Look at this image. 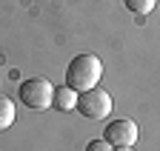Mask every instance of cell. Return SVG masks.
<instances>
[{
	"label": "cell",
	"instance_id": "cell-1",
	"mask_svg": "<svg viewBox=\"0 0 160 151\" xmlns=\"http://www.w3.org/2000/svg\"><path fill=\"white\" fill-rule=\"evenodd\" d=\"M100 77H103V63L94 54H77V57H72V63L66 68V86L74 91L94 88Z\"/></svg>",
	"mask_w": 160,
	"mask_h": 151
},
{
	"label": "cell",
	"instance_id": "cell-2",
	"mask_svg": "<svg viewBox=\"0 0 160 151\" xmlns=\"http://www.w3.org/2000/svg\"><path fill=\"white\" fill-rule=\"evenodd\" d=\"M17 97L26 108L32 111H46L52 106V97H54V86L46 80V77H29L20 83L17 88Z\"/></svg>",
	"mask_w": 160,
	"mask_h": 151
},
{
	"label": "cell",
	"instance_id": "cell-3",
	"mask_svg": "<svg viewBox=\"0 0 160 151\" xmlns=\"http://www.w3.org/2000/svg\"><path fill=\"white\" fill-rule=\"evenodd\" d=\"M77 111L83 114L86 120H103L112 114V94L103 88H89V91H80L77 97Z\"/></svg>",
	"mask_w": 160,
	"mask_h": 151
},
{
	"label": "cell",
	"instance_id": "cell-4",
	"mask_svg": "<svg viewBox=\"0 0 160 151\" xmlns=\"http://www.w3.org/2000/svg\"><path fill=\"white\" fill-rule=\"evenodd\" d=\"M103 140H109L114 148H132V145L140 140V128H137V123L129 120V117H117V120H112V123L106 125Z\"/></svg>",
	"mask_w": 160,
	"mask_h": 151
},
{
	"label": "cell",
	"instance_id": "cell-5",
	"mask_svg": "<svg viewBox=\"0 0 160 151\" xmlns=\"http://www.w3.org/2000/svg\"><path fill=\"white\" fill-rule=\"evenodd\" d=\"M77 97H80V94H77L74 88H69V86H63V88H54L52 106H54L57 111H72V108H77Z\"/></svg>",
	"mask_w": 160,
	"mask_h": 151
},
{
	"label": "cell",
	"instance_id": "cell-6",
	"mask_svg": "<svg viewBox=\"0 0 160 151\" xmlns=\"http://www.w3.org/2000/svg\"><path fill=\"white\" fill-rule=\"evenodd\" d=\"M12 123H14V103L6 94H0V131H6Z\"/></svg>",
	"mask_w": 160,
	"mask_h": 151
},
{
	"label": "cell",
	"instance_id": "cell-7",
	"mask_svg": "<svg viewBox=\"0 0 160 151\" xmlns=\"http://www.w3.org/2000/svg\"><path fill=\"white\" fill-rule=\"evenodd\" d=\"M123 3H126V9H129L132 14L143 17V14H149V12L154 9V3H157V0H123Z\"/></svg>",
	"mask_w": 160,
	"mask_h": 151
},
{
	"label": "cell",
	"instance_id": "cell-8",
	"mask_svg": "<svg viewBox=\"0 0 160 151\" xmlns=\"http://www.w3.org/2000/svg\"><path fill=\"white\" fill-rule=\"evenodd\" d=\"M86 151H114V145H112L109 140H92V143L86 145Z\"/></svg>",
	"mask_w": 160,
	"mask_h": 151
},
{
	"label": "cell",
	"instance_id": "cell-9",
	"mask_svg": "<svg viewBox=\"0 0 160 151\" xmlns=\"http://www.w3.org/2000/svg\"><path fill=\"white\" fill-rule=\"evenodd\" d=\"M117 151H132V148H117Z\"/></svg>",
	"mask_w": 160,
	"mask_h": 151
}]
</instances>
